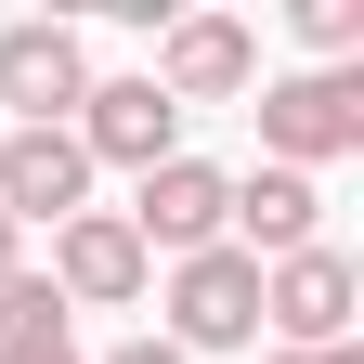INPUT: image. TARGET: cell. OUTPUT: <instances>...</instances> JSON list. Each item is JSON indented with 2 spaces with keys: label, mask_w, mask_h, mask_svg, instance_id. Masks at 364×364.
Wrapping results in <instances>:
<instances>
[{
  "label": "cell",
  "mask_w": 364,
  "mask_h": 364,
  "mask_svg": "<svg viewBox=\"0 0 364 364\" xmlns=\"http://www.w3.org/2000/svg\"><path fill=\"white\" fill-rule=\"evenodd\" d=\"M91 208V156H78V130H0V221H78Z\"/></svg>",
  "instance_id": "obj_9"
},
{
  "label": "cell",
  "mask_w": 364,
  "mask_h": 364,
  "mask_svg": "<svg viewBox=\"0 0 364 364\" xmlns=\"http://www.w3.org/2000/svg\"><path fill=\"white\" fill-rule=\"evenodd\" d=\"M299 39H312L326 65H351V53H364V0H299Z\"/></svg>",
  "instance_id": "obj_12"
},
{
  "label": "cell",
  "mask_w": 364,
  "mask_h": 364,
  "mask_svg": "<svg viewBox=\"0 0 364 364\" xmlns=\"http://www.w3.org/2000/svg\"><path fill=\"white\" fill-rule=\"evenodd\" d=\"M14 364H78V338H39V351H14Z\"/></svg>",
  "instance_id": "obj_14"
},
{
  "label": "cell",
  "mask_w": 364,
  "mask_h": 364,
  "mask_svg": "<svg viewBox=\"0 0 364 364\" xmlns=\"http://www.w3.org/2000/svg\"><path fill=\"white\" fill-rule=\"evenodd\" d=\"M105 364H182V351H169V338H117Z\"/></svg>",
  "instance_id": "obj_13"
},
{
  "label": "cell",
  "mask_w": 364,
  "mask_h": 364,
  "mask_svg": "<svg viewBox=\"0 0 364 364\" xmlns=\"http://www.w3.org/2000/svg\"><path fill=\"white\" fill-rule=\"evenodd\" d=\"M144 235H130L117 208H78V221H53V299L65 312H117V299H144Z\"/></svg>",
  "instance_id": "obj_6"
},
{
  "label": "cell",
  "mask_w": 364,
  "mask_h": 364,
  "mask_svg": "<svg viewBox=\"0 0 364 364\" xmlns=\"http://www.w3.org/2000/svg\"><path fill=\"white\" fill-rule=\"evenodd\" d=\"M312 221H326V196H312L299 169H247L235 208H221V247H247V260H299Z\"/></svg>",
  "instance_id": "obj_10"
},
{
  "label": "cell",
  "mask_w": 364,
  "mask_h": 364,
  "mask_svg": "<svg viewBox=\"0 0 364 364\" xmlns=\"http://www.w3.org/2000/svg\"><path fill=\"white\" fill-rule=\"evenodd\" d=\"M273 364H364V351H273Z\"/></svg>",
  "instance_id": "obj_16"
},
{
  "label": "cell",
  "mask_w": 364,
  "mask_h": 364,
  "mask_svg": "<svg viewBox=\"0 0 364 364\" xmlns=\"http://www.w3.org/2000/svg\"><path fill=\"white\" fill-rule=\"evenodd\" d=\"M247 78H260V39L235 14H169L156 26V91L169 105H235Z\"/></svg>",
  "instance_id": "obj_7"
},
{
  "label": "cell",
  "mask_w": 364,
  "mask_h": 364,
  "mask_svg": "<svg viewBox=\"0 0 364 364\" xmlns=\"http://www.w3.org/2000/svg\"><path fill=\"white\" fill-rule=\"evenodd\" d=\"M364 144V78L351 65H312V78H260V156L273 169H326V156H351Z\"/></svg>",
  "instance_id": "obj_1"
},
{
  "label": "cell",
  "mask_w": 364,
  "mask_h": 364,
  "mask_svg": "<svg viewBox=\"0 0 364 364\" xmlns=\"http://www.w3.org/2000/svg\"><path fill=\"white\" fill-rule=\"evenodd\" d=\"M221 208H235V182H221L208 156H156L144 169V196H130L117 221L144 235V260L169 247V260H196V247H221Z\"/></svg>",
  "instance_id": "obj_5"
},
{
  "label": "cell",
  "mask_w": 364,
  "mask_h": 364,
  "mask_svg": "<svg viewBox=\"0 0 364 364\" xmlns=\"http://www.w3.org/2000/svg\"><path fill=\"white\" fill-rule=\"evenodd\" d=\"M247 338H260V260L247 247L169 260V351L196 364V351H247Z\"/></svg>",
  "instance_id": "obj_2"
},
{
  "label": "cell",
  "mask_w": 364,
  "mask_h": 364,
  "mask_svg": "<svg viewBox=\"0 0 364 364\" xmlns=\"http://www.w3.org/2000/svg\"><path fill=\"white\" fill-rule=\"evenodd\" d=\"M39 338H65V299H53V273H14L0 287V364L39 351Z\"/></svg>",
  "instance_id": "obj_11"
},
{
  "label": "cell",
  "mask_w": 364,
  "mask_h": 364,
  "mask_svg": "<svg viewBox=\"0 0 364 364\" xmlns=\"http://www.w3.org/2000/svg\"><path fill=\"white\" fill-rule=\"evenodd\" d=\"M78 91H91V53H78V26H0V105H14L26 130H65L78 117Z\"/></svg>",
  "instance_id": "obj_8"
},
{
  "label": "cell",
  "mask_w": 364,
  "mask_h": 364,
  "mask_svg": "<svg viewBox=\"0 0 364 364\" xmlns=\"http://www.w3.org/2000/svg\"><path fill=\"white\" fill-rule=\"evenodd\" d=\"M351 299H364V273L312 235L299 260H260V326L287 338V351H351Z\"/></svg>",
  "instance_id": "obj_3"
},
{
  "label": "cell",
  "mask_w": 364,
  "mask_h": 364,
  "mask_svg": "<svg viewBox=\"0 0 364 364\" xmlns=\"http://www.w3.org/2000/svg\"><path fill=\"white\" fill-rule=\"evenodd\" d=\"M65 130H78L91 169H156V156H182V105H169L156 78H91Z\"/></svg>",
  "instance_id": "obj_4"
},
{
  "label": "cell",
  "mask_w": 364,
  "mask_h": 364,
  "mask_svg": "<svg viewBox=\"0 0 364 364\" xmlns=\"http://www.w3.org/2000/svg\"><path fill=\"white\" fill-rule=\"evenodd\" d=\"M14 247H26V235H14V221H0V287H14V273H26V260H14Z\"/></svg>",
  "instance_id": "obj_15"
}]
</instances>
